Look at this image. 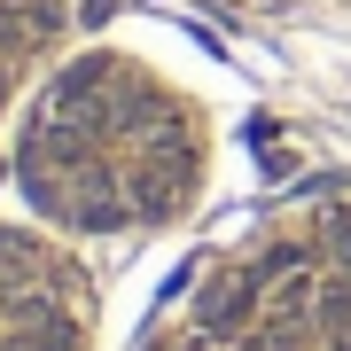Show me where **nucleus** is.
<instances>
[{"label": "nucleus", "instance_id": "f03ea898", "mask_svg": "<svg viewBox=\"0 0 351 351\" xmlns=\"http://www.w3.org/2000/svg\"><path fill=\"white\" fill-rule=\"evenodd\" d=\"M86 343V289L63 250L0 226V351H78Z\"/></svg>", "mask_w": 351, "mask_h": 351}, {"label": "nucleus", "instance_id": "f257e3e1", "mask_svg": "<svg viewBox=\"0 0 351 351\" xmlns=\"http://www.w3.org/2000/svg\"><path fill=\"white\" fill-rule=\"evenodd\" d=\"M16 180L32 211L71 234H133L180 219L203 188V133L164 86H149L117 55H78L39 94Z\"/></svg>", "mask_w": 351, "mask_h": 351}]
</instances>
